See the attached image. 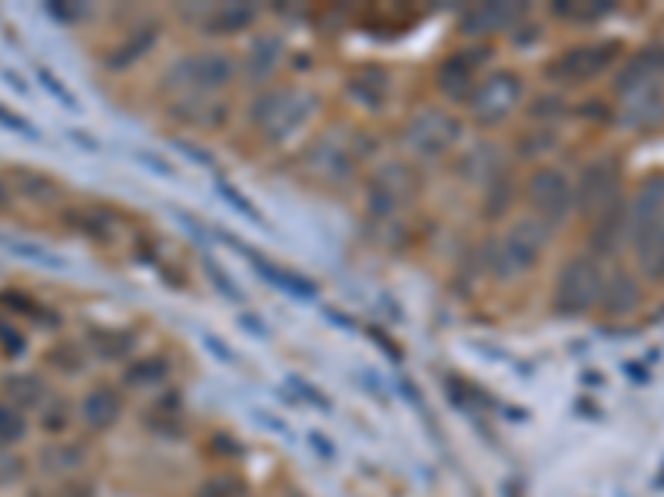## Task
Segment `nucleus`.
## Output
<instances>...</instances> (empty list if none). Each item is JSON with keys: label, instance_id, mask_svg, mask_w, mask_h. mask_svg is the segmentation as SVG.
I'll return each mask as SVG.
<instances>
[{"label": "nucleus", "instance_id": "nucleus-1", "mask_svg": "<svg viewBox=\"0 0 664 497\" xmlns=\"http://www.w3.org/2000/svg\"><path fill=\"white\" fill-rule=\"evenodd\" d=\"M549 226L535 219V216H522L515 219L489 248V272L499 282H515L525 272H531V266L538 263V256L546 253L549 245Z\"/></svg>", "mask_w": 664, "mask_h": 497}, {"label": "nucleus", "instance_id": "nucleus-2", "mask_svg": "<svg viewBox=\"0 0 664 497\" xmlns=\"http://www.w3.org/2000/svg\"><path fill=\"white\" fill-rule=\"evenodd\" d=\"M320 97L303 87H273L250 103V123L266 140H286L316 113Z\"/></svg>", "mask_w": 664, "mask_h": 497}, {"label": "nucleus", "instance_id": "nucleus-3", "mask_svg": "<svg viewBox=\"0 0 664 497\" xmlns=\"http://www.w3.org/2000/svg\"><path fill=\"white\" fill-rule=\"evenodd\" d=\"M236 77V60L223 50L187 53L163 74V84L187 97H213Z\"/></svg>", "mask_w": 664, "mask_h": 497}, {"label": "nucleus", "instance_id": "nucleus-4", "mask_svg": "<svg viewBox=\"0 0 664 497\" xmlns=\"http://www.w3.org/2000/svg\"><path fill=\"white\" fill-rule=\"evenodd\" d=\"M605 292V272L598 256H575L562 266L555 279V313L559 316H585Z\"/></svg>", "mask_w": 664, "mask_h": 497}, {"label": "nucleus", "instance_id": "nucleus-5", "mask_svg": "<svg viewBox=\"0 0 664 497\" xmlns=\"http://www.w3.org/2000/svg\"><path fill=\"white\" fill-rule=\"evenodd\" d=\"M528 206L535 213V219H541L549 229L565 222V216L575 206V182L555 169V166H541L528 176Z\"/></svg>", "mask_w": 664, "mask_h": 497}, {"label": "nucleus", "instance_id": "nucleus-6", "mask_svg": "<svg viewBox=\"0 0 664 497\" xmlns=\"http://www.w3.org/2000/svg\"><path fill=\"white\" fill-rule=\"evenodd\" d=\"M522 77L512 74V71H496L489 74L481 84L472 87L468 93V113L475 123H481V127H496V123L509 119L515 103L522 100Z\"/></svg>", "mask_w": 664, "mask_h": 497}, {"label": "nucleus", "instance_id": "nucleus-7", "mask_svg": "<svg viewBox=\"0 0 664 497\" xmlns=\"http://www.w3.org/2000/svg\"><path fill=\"white\" fill-rule=\"evenodd\" d=\"M622 166L618 160L605 156L594 160L581 169V179L575 182V206L581 216H601L609 206H615L622 196Z\"/></svg>", "mask_w": 664, "mask_h": 497}, {"label": "nucleus", "instance_id": "nucleus-8", "mask_svg": "<svg viewBox=\"0 0 664 497\" xmlns=\"http://www.w3.org/2000/svg\"><path fill=\"white\" fill-rule=\"evenodd\" d=\"M459 119L439 106H426L422 113H415L405 127V143L412 153L418 156H442L459 143Z\"/></svg>", "mask_w": 664, "mask_h": 497}, {"label": "nucleus", "instance_id": "nucleus-9", "mask_svg": "<svg viewBox=\"0 0 664 497\" xmlns=\"http://www.w3.org/2000/svg\"><path fill=\"white\" fill-rule=\"evenodd\" d=\"M618 43L615 40H601V43H581L565 50L555 64H549V77L555 84H585L591 77H598L601 71L612 67V60L618 56Z\"/></svg>", "mask_w": 664, "mask_h": 497}, {"label": "nucleus", "instance_id": "nucleus-10", "mask_svg": "<svg viewBox=\"0 0 664 497\" xmlns=\"http://www.w3.org/2000/svg\"><path fill=\"white\" fill-rule=\"evenodd\" d=\"M352 160H355V143L352 137H342L339 130L333 133H323L316 140V146L310 150V169L323 179H342L349 169H352Z\"/></svg>", "mask_w": 664, "mask_h": 497}, {"label": "nucleus", "instance_id": "nucleus-11", "mask_svg": "<svg viewBox=\"0 0 664 497\" xmlns=\"http://www.w3.org/2000/svg\"><path fill=\"white\" fill-rule=\"evenodd\" d=\"M664 74V47H644V50H638L628 64H625V71L618 74V93L622 97H631V93H638V90H644V87H654L657 84V77Z\"/></svg>", "mask_w": 664, "mask_h": 497}, {"label": "nucleus", "instance_id": "nucleus-12", "mask_svg": "<svg viewBox=\"0 0 664 497\" xmlns=\"http://www.w3.org/2000/svg\"><path fill=\"white\" fill-rule=\"evenodd\" d=\"M631 239H635V259L641 276L651 282H661L664 279V216L631 232Z\"/></svg>", "mask_w": 664, "mask_h": 497}, {"label": "nucleus", "instance_id": "nucleus-13", "mask_svg": "<svg viewBox=\"0 0 664 497\" xmlns=\"http://www.w3.org/2000/svg\"><path fill=\"white\" fill-rule=\"evenodd\" d=\"M664 216V173H654L641 182V190L628 209V232H638L641 226Z\"/></svg>", "mask_w": 664, "mask_h": 497}, {"label": "nucleus", "instance_id": "nucleus-14", "mask_svg": "<svg viewBox=\"0 0 664 497\" xmlns=\"http://www.w3.org/2000/svg\"><path fill=\"white\" fill-rule=\"evenodd\" d=\"M120 411H124V402H120L116 388H110V385H97V388H90V392L84 395L80 415H84V424H87L90 431H107V428H113V421L120 418Z\"/></svg>", "mask_w": 664, "mask_h": 497}, {"label": "nucleus", "instance_id": "nucleus-15", "mask_svg": "<svg viewBox=\"0 0 664 497\" xmlns=\"http://www.w3.org/2000/svg\"><path fill=\"white\" fill-rule=\"evenodd\" d=\"M625 232H628V209H625V203L618 200L615 206H609L605 213L598 216V226H594V232H591V248L598 253V259H601V256H612L615 248L622 245Z\"/></svg>", "mask_w": 664, "mask_h": 497}, {"label": "nucleus", "instance_id": "nucleus-16", "mask_svg": "<svg viewBox=\"0 0 664 497\" xmlns=\"http://www.w3.org/2000/svg\"><path fill=\"white\" fill-rule=\"evenodd\" d=\"M515 17H522V8H509V4H478V8L465 11V17H462V34H468V37L492 34V30L509 27Z\"/></svg>", "mask_w": 664, "mask_h": 497}, {"label": "nucleus", "instance_id": "nucleus-17", "mask_svg": "<svg viewBox=\"0 0 664 497\" xmlns=\"http://www.w3.org/2000/svg\"><path fill=\"white\" fill-rule=\"evenodd\" d=\"M156 37H160V27H156V24H143V27H137V30H130V34L124 37V43H120V47L107 56V67H110V71H124V67L137 64L140 56H147V53L153 50Z\"/></svg>", "mask_w": 664, "mask_h": 497}, {"label": "nucleus", "instance_id": "nucleus-18", "mask_svg": "<svg viewBox=\"0 0 664 497\" xmlns=\"http://www.w3.org/2000/svg\"><path fill=\"white\" fill-rule=\"evenodd\" d=\"M638 302H641V289H638L635 276H628V272H615L605 282V292H601V308H605L609 316H631Z\"/></svg>", "mask_w": 664, "mask_h": 497}, {"label": "nucleus", "instance_id": "nucleus-19", "mask_svg": "<svg viewBox=\"0 0 664 497\" xmlns=\"http://www.w3.org/2000/svg\"><path fill=\"white\" fill-rule=\"evenodd\" d=\"M0 388H4V395H8V405H14L17 411L21 408H43V398H47V385L37 375H30V371L8 375L4 382H0Z\"/></svg>", "mask_w": 664, "mask_h": 497}, {"label": "nucleus", "instance_id": "nucleus-20", "mask_svg": "<svg viewBox=\"0 0 664 497\" xmlns=\"http://www.w3.org/2000/svg\"><path fill=\"white\" fill-rule=\"evenodd\" d=\"M14 190L24 193V196L34 200V203H43V206L60 200V186H57L50 176L30 173V169H17V173H14Z\"/></svg>", "mask_w": 664, "mask_h": 497}, {"label": "nucleus", "instance_id": "nucleus-21", "mask_svg": "<svg viewBox=\"0 0 664 497\" xmlns=\"http://www.w3.org/2000/svg\"><path fill=\"white\" fill-rule=\"evenodd\" d=\"M439 87L449 97H465L468 84H472V60H465V53H452L446 64L439 67Z\"/></svg>", "mask_w": 664, "mask_h": 497}, {"label": "nucleus", "instance_id": "nucleus-22", "mask_svg": "<svg viewBox=\"0 0 664 497\" xmlns=\"http://www.w3.org/2000/svg\"><path fill=\"white\" fill-rule=\"evenodd\" d=\"M349 87H352L355 100H362L366 106H379L386 100V93H389V74H383V71H362V74L352 77Z\"/></svg>", "mask_w": 664, "mask_h": 497}, {"label": "nucleus", "instance_id": "nucleus-23", "mask_svg": "<svg viewBox=\"0 0 664 497\" xmlns=\"http://www.w3.org/2000/svg\"><path fill=\"white\" fill-rule=\"evenodd\" d=\"M256 21V11L247 8V4H229V8H220L213 11L210 17V34H239V30H247L250 24Z\"/></svg>", "mask_w": 664, "mask_h": 497}, {"label": "nucleus", "instance_id": "nucleus-24", "mask_svg": "<svg viewBox=\"0 0 664 497\" xmlns=\"http://www.w3.org/2000/svg\"><path fill=\"white\" fill-rule=\"evenodd\" d=\"M279 40L276 37H260L253 47H250V77L253 80H263L273 74V67L279 64Z\"/></svg>", "mask_w": 664, "mask_h": 497}, {"label": "nucleus", "instance_id": "nucleus-25", "mask_svg": "<svg viewBox=\"0 0 664 497\" xmlns=\"http://www.w3.org/2000/svg\"><path fill=\"white\" fill-rule=\"evenodd\" d=\"M256 263H260V272H263L270 282H276L283 292H289V295H296V298H313V295H316V285H313V282L299 279V276H292V272H286V269H276V266H270V263H263V259H256Z\"/></svg>", "mask_w": 664, "mask_h": 497}, {"label": "nucleus", "instance_id": "nucleus-26", "mask_svg": "<svg viewBox=\"0 0 664 497\" xmlns=\"http://www.w3.org/2000/svg\"><path fill=\"white\" fill-rule=\"evenodd\" d=\"M43 461L53 474H67V471L84 464V448L80 445H60V448H50L43 455Z\"/></svg>", "mask_w": 664, "mask_h": 497}, {"label": "nucleus", "instance_id": "nucleus-27", "mask_svg": "<svg viewBox=\"0 0 664 497\" xmlns=\"http://www.w3.org/2000/svg\"><path fill=\"white\" fill-rule=\"evenodd\" d=\"M24 434H27L24 415H21L14 405L0 402V445H17Z\"/></svg>", "mask_w": 664, "mask_h": 497}, {"label": "nucleus", "instance_id": "nucleus-28", "mask_svg": "<svg viewBox=\"0 0 664 497\" xmlns=\"http://www.w3.org/2000/svg\"><path fill=\"white\" fill-rule=\"evenodd\" d=\"M67 421H71V408H67L64 402H60V398L43 402V408H40V424H43L47 431H64Z\"/></svg>", "mask_w": 664, "mask_h": 497}, {"label": "nucleus", "instance_id": "nucleus-29", "mask_svg": "<svg viewBox=\"0 0 664 497\" xmlns=\"http://www.w3.org/2000/svg\"><path fill=\"white\" fill-rule=\"evenodd\" d=\"M37 80H40V87L47 90V93H53L60 103H64L67 110H80V103H77V97L71 93V90H64V87H60V80L47 71V67H37Z\"/></svg>", "mask_w": 664, "mask_h": 497}, {"label": "nucleus", "instance_id": "nucleus-30", "mask_svg": "<svg viewBox=\"0 0 664 497\" xmlns=\"http://www.w3.org/2000/svg\"><path fill=\"white\" fill-rule=\"evenodd\" d=\"M559 14L572 17V21H598V17H605L612 14V4H572V8H555Z\"/></svg>", "mask_w": 664, "mask_h": 497}, {"label": "nucleus", "instance_id": "nucleus-31", "mask_svg": "<svg viewBox=\"0 0 664 497\" xmlns=\"http://www.w3.org/2000/svg\"><path fill=\"white\" fill-rule=\"evenodd\" d=\"M243 494V487L236 484V477H213L197 497H239Z\"/></svg>", "mask_w": 664, "mask_h": 497}, {"label": "nucleus", "instance_id": "nucleus-32", "mask_svg": "<svg viewBox=\"0 0 664 497\" xmlns=\"http://www.w3.org/2000/svg\"><path fill=\"white\" fill-rule=\"evenodd\" d=\"M21 474H24V461L11 451H0V487L21 481Z\"/></svg>", "mask_w": 664, "mask_h": 497}, {"label": "nucleus", "instance_id": "nucleus-33", "mask_svg": "<svg viewBox=\"0 0 664 497\" xmlns=\"http://www.w3.org/2000/svg\"><path fill=\"white\" fill-rule=\"evenodd\" d=\"M0 345H4V355H24V335L4 319H0Z\"/></svg>", "mask_w": 664, "mask_h": 497}, {"label": "nucleus", "instance_id": "nucleus-34", "mask_svg": "<svg viewBox=\"0 0 664 497\" xmlns=\"http://www.w3.org/2000/svg\"><path fill=\"white\" fill-rule=\"evenodd\" d=\"M220 193H223V200H229V203H233L236 209H243V213H247L250 219H260V213H256V209H253V206H250V203H247L243 196H239V193L233 190V186H226V182H223V186H220Z\"/></svg>", "mask_w": 664, "mask_h": 497}, {"label": "nucleus", "instance_id": "nucleus-35", "mask_svg": "<svg viewBox=\"0 0 664 497\" xmlns=\"http://www.w3.org/2000/svg\"><path fill=\"white\" fill-rule=\"evenodd\" d=\"M0 123H4V127H11V130H21L24 137H30V140H37V130L30 127V123H24L21 116H11L4 106H0Z\"/></svg>", "mask_w": 664, "mask_h": 497}, {"label": "nucleus", "instance_id": "nucleus-36", "mask_svg": "<svg viewBox=\"0 0 664 497\" xmlns=\"http://www.w3.org/2000/svg\"><path fill=\"white\" fill-rule=\"evenodd\" d=\"M8 200H11V190H8V186H4V182H0V206H4Z\"/></svg>", "mask_w": 664, "mask_h": 497}]
</instances>
